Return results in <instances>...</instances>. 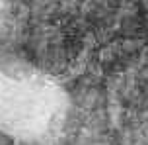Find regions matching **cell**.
<instances>
[{
    "instance_id": "cell-1",
    "label": "cell",
    "mask_w": 148,
    "mask_h": 145,
    "mask_svg": "<svg viewBox=\"0 0 148 145\" xmlns=\"http://www.w3.org/2000/svg\"><path fill=\"white\" fill-rule=\"evenodd\" d=\"M62 145H121L107 112H70Z\"/></svg>"
},
{
    "instance_id": "cell-2",
    "label": "cell",
    "mask_w": 148,
    "mask_h": 145,
    "mask_svg": "<svg viewBox=\"0 0 148 145\" xmlns=\"http://www.w3.org/2000/svg\"><path fill=\"white\" fill-rule=\"evenodd\" d=\"M0 145H18V141H16L8 131H2L0 130Z\"/></svg>"
},
{
    "instance_id": "cell-3",
    "label": "cell",
    "mask_w": 148,
    "mask_h": 145,
    "mask_svg": "<svg viewBox=\"0 0 148 145\" xmlns=\"http://www.w3.org/2000/svg\"><path fill=\"white\" fill-rule=\"evenodd\" d=\"M31 2H35V0H31Z\"/></svg>"
}]
</instances>
